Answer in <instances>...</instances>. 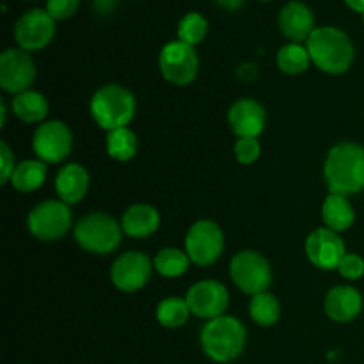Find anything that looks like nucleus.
<instances>
[{"label": "nucleus", "mask_w": 364, "mask_h": 364, "mask_svg": "<svg viewBox=\"0 0 364 364\" xmlns=\"http://www.w3.org/2000/svg\"><path fill=\"white\" fill-rule=\"evenodd\" d=\"M331 194H358L364 188V148L355 142H340L329 151L323 167Z\"/></svg>", "instance_id": "1"}, {"label": "nucleus", "mask_w": 364, "mask_h": 364, "mask_svg": "<svg viewBox=\"0 0 364 364\" xmlns=\"http://www.w3.org/2000/svg\"><path fill=\"white\" fill-rule=\"evenodd\" d=\"M309 57L316 68L331 75L345 73L354 63V45L341 28L318 27L306 41Z\"/></svg>", "instance_id": "2"}, {"label": "nucleus", "mask_w": 364, "mask_h": 364, "mask_svg": "<svg viewBox=\"0 0 364 364\" xmlns=\"http://www.w3.org/2000/svg\"><path fill=\"white\" fill-rule=\"evenodd\" d=\"M247 333L235 316H217L201 331V347L215 363H230L244 352Z\"/></svg>", "instance_id": "3"}, {"label": "nucleus", "mask_w": 364, "mask_h": 364, "mask_svg": "<svg viewBox=\"0 0 364 364\" xmlns=\"http://www.w3.org/2000/svg\"><path fill=\"white\" fill-rule=\"evenodd\" d=\"M91 114L107 132L128 127L135 114L134 95L123 85H103L91 98Z\"/></svg>", "instance_id": "4"}, {"label": "nucleus", "mask_w": 364, "mask_h": 364, "mask_svg": "<svg viewBox=\"0 0 364 364\" xmlns=\"http://www.w3.org/2000/svg\"><path fill=\"white\" fill-rule=\"evenodd\" d=\"M123 228L107 213H89L75 226V240L92 255H109L121 244Z\"/></svg>", "instance_id": "5"}, {"label": "nucleus", "mask_w": 364, "mask_h": 364, "mask_svg": "<svg viewBox=\"0 0 364 364\" xmlns=\"http://www.w3.org/2000/svg\"><path fill=\"white\" fill-rule=\"evenodd\" d=\"M231 279L249 295H258L269 290L272 283V269L265 256L256 251H242L231 259Z\"/></svg>", "instance_id": "6"}, {"label": "nucleus", "mask_w": 364, "mask_h": 364, "mask_svg": "<svg viewBox=\"0 0 364 364\" xmlns=\"http://www.w3.org/2000/svg\"><path fill=\"white\" fill-rule=\"evenodd\" d=\"M164 78L174 85H187L194 82L199 71V57L194 46L183 41H171L162 48L159 57Z\"/></svg>", "instance_id": "7"}, {"label": "nucleus", "mask_w": 364, "mask_h": 364, "mask_svg": "<svg viewBox=\"0 0 364 364\" xmlns=\"http://www.w3.org/2000/svg\"><path fill=\"white\" fill-rule=\"evenodd\" d=\"M27 226L39 240H59L70 231L71 212L64 201H45L28 213Z\"/></svg>", "instance_id": "8"}, {"label": "nucleus", "mask_w": 364, "mask_h": 364, "mask_svg": "<svg viewBox=\"0 0 364 364\" xmlns=\"http://www.w3.org/2000/svg\"><path fill=\"white\" fill-rule=\"evenodd\" d=\"M185 249L196 265H212L220 258L224 249V235L212 220H198L188 230L185 238Z\"/></svg>", "instance_id": "9"}, {"label": "nucleus", "mask_w": 364, "mask_h": 364, "mask_svg": "<svg viewBox=\"0 0 364 364\" xmlns=\"http://www.w3.org/2000/svg\"><path fill=\"white\" fill-rule=\"evenodd\" d=\"M53 34H55V20L46 9L27 11L18 18L14 25V39L25 52L45 48L52 41Z\"/></svg>", "instance_id": "10"}, {"label": "nucleus", "mask_w": 364, "mask_h": 364, "mask_svg": "<svg viewBox=\"0 0 364 364\" xmlns=\"http://www.w3.org/2000/svg\"><path fill=\"white\" fill-rule=\"evenodd\" d=\"M32 148L43 162H63L73 148V135L63 121H48L34 132Z\"/></svg>", "instance_id": "11"}, {"label": "nucleus", "mask_w": 364, "mask_h": 364, "mask_svg": "<svg viewBox=\"0 0 364 364\" xmlns=\"http://www.w3.org/2000/svg\"><path fill=\"white\" fill-rule=\"evenodd\" d=\"M36 78V66L28 52L21 48H7L0 55V85L14 96L28 91Z\"/></svg>", "instance_id": "12"}, {"label": "nucleus", "mask_w": 364, "mask_h": 364, "mask_svg": "<svg viewBox=\"0 0 364 364\" xmlns=\"http://www.w3.org/2000/svg\"><path fill=\"white\" fill-rule=\"evenodd\" d=\"M185 301H187L192 315L212 320L224 315L228 304H230V294L223 283L208 279L194 284L188 290Z\"/></svg>", "instance_id": "13"}, {"label": "nucleus", "mask_w": 364, "mask_h": 364, "mask_svg": "<svg viewBox=\"0 0 364 364\" xmlns=\"http://www.w3.org/2000/svg\"><path fill=\"white\" fill-rule=\"evenodd\" d=\"M151 270V259L148 255L139 251L124 252L112 263L110 279L121 291H137L148 283Z\"/></svg>", "instance_id": "14"}, {"label": "nucleus", "mask_w": 364, "mask_h": 364, "mask_svg": "<svg viewBox=\"0 0 364 364\" xmlns=\"http://www.w3.org/2000/svg\"><path fill=\"white\" fill-rule=\"evenodd\" d=\"M306 255L309 262L322 270H334L345 258V244L336 231L318 228L306 240Z\"/></svg>", "instance_id": "15"}, {"label": "nucleus", "mask_w": 364, "mask_h": 364, "mask_svg": "<svg viewBox=\"0 0 364 364\" xmlns=\"http://www.w3.org/2000/svg\"><path fill=\"white\" fill-rule=\"evenodd\" d=\"M231 128L240 137H258L267 123V112L256 100L242 98L228 112Z\"/></svg>", "instance_id": "16"}, {"label": "nucleus", "mask_w": 364, "mask_h": 364, "mask_svg": "<svg viewBox=\"0 0 364 364\" xmlns=\"http://www.w3.org/2000/svg\"><path fill=\"white\" fill-rule=\"evenodd\" d=\"M279 28L291 43L308 41L311 32L315 31V14L301 0H291L281 9Z\"/></svg>", "instance_id": "17"}, {"label": "nucleus", "mask_w": 364, "mask_h": 364, "mask_svg": "<svg viewBox=\"0 0 364 364\" xmlns=\"http://www.w3.org/2000/svg\"><path fill=\"white\" fill-rule=\"evenodd\" d=\"M363 297L352 287H334L326 297V313L334 322H350L361 313Z\"/></svg>", "instance_id": "18"}, {"label": "nucleus", "mask_w": 364, "mask_h": 364, "mask_svg": "<svg viewBox=\"0 0 364 364\" xmlns=\"http://www.w3.org/2000/svg\"><path fill=\"white\" fill-rule=\"evenodd\" d=\"M89 188V174L85 167L80 164H68L57 173L55 191L59 194L60 201L66 205H75L82 201Z\"/></svg>", "instance_id": "19"}, {"label": "nucleus", "mask_w": 364, "mask_h": 364, "mask_svg": "<svg viewBox=\"0 0 364 364\" xmlns=\"http://www.w3.org/2000/svg\"><path fill=\"white\" fill-rule=\"evenodd\" d=\"M160 226V213L151 205H134L124 212L123 228L128 237L146 238L155 233Z\"/></svg>", "instance_id": "20"}, {"label": "nucleus", "mask_w": 364, "mask_h": 364, "mask_svg": "<svg viewBox=\"0 0 364 364\" xmlns=\"http://www.w3.org/2000/svg\"><path fill=\"white\" fill-rule=\"evenodd\" d=\"M322 219L326 228L336 231V233L347 231L355 220V212L352 208L350 201L347 199V196L329 194V198L323 201Z\"/></svg>", "instance_id": "21"}, {"label": "nucleus", "mask_w": 364, "mask_h": 364, "mask_svg": "<svg viewBox=\"0 0 364 364\" xmlns=\"http://www.w3.org/2000/svg\"><path fill=\"white\" fill-rule=\"evenodd\" d=\"M13 112L25 123H39L48 114V102L36 91L20 92L13 98Z\"/></svg>", "instance_id": "22"}, {"label": "nucleus", "mask_w": 364, "mask_h": 364, "mask_svg": "<svg viewBox=\"0 0 364 364\" xmlns=\"http://www.w3.org/2000/svg\"><path fill=\"white\" fill-rule=\"evenodd\" d=\"M46 166L43 160H25L18 164L11 176V183L20 192H34L45 183Z\"/></svg>", "instance_id": "23"}, {"label": "nucleus", "mask_w": 364, "mask_h": 364, "mask_svg": "<svg viewBox=\"0 0 364 364\" xmlns=\"http://www.w3.org/2000/svg\"><path fill=\"white\" fill-rule=\"evenodd\" d=\"M107 153L110 159L128 162L137 153V137L128 127L110 130L107 135Z\"/></svg>", "instance_id": "24"}, {"label": "nucleus", "mask_w": 364, "mask_h": 364, "mask_svg": "<svg viewBox=\"0 0 364 364\" xmlns=\"http://www.w3.org/2000/svg\"><path fill=\"white\" fill-rule=\"evenodd\" d=\"M309 63H311V57H309L308 48L301 43H288L281 46L277 52V66L287 75L304 73L309 68Z\"/></svg>", "instance_id": "25"}, {"label": "nucleus", "mask_w": 364, "mask_h": 364, "mask_svg": "<svg viewBox=\"0 0 364 364\" xmlns=\"http://www.w3.org/2000/svg\"><path fill=\"white\" fill-rule=\"evenodd\" d=\"M249 313H251V318L255 320L258 326L270 327L279 320L281 306L272 294L263 291V294L255 295V297L251 299Z\"/></svg>", "instance_id": "26"}, {"label": "nucleus", "mask_w": 364, "mask_h": 364, "mask_svg": "<svg viewBox=\"0 0 364 364\" xmlns=\"http://www.w3.org/2000/svg\"><path fill=\"white\" fill-rule=\"evenodd\" d=\"M188 315H191V309H188L187 301L180 297L164 299L156 308V318L164 327H169V329L183 326L188 320Z\"/></svg>", "instance_id": "27"}, {"label": "nucleus", "mask_w": 364, "mask_h": 364, "mask_svg": "<svg viewBox=\"0 0 364 364\" xmlns=\"http://www.w3.org/2000/svg\"><path fill=\"white\" fill-rule=\"evenodd\" d=\"M188 262H191V258H188L187 252L180 251V249L167 247L156 255L155 269L164 277H178L187 272Z\"/></svg>", "instance_id": "28"}, {"label": "nucleus", "mask_w": 364, "mask_h": 364, "mask_svg": "<svg viewBox=\"0 0 364 364\" xmlns=\"http://www.w3.org/2000/svg\"><path fill=\"white\" fill-rule=\"evenodd\" d=\"M208 31V21L199 13H187L178 23V38L187 45L196 46L205 39Z\"/></svg>", "instance_id": "29"}, {"label": "nucleus", "mask_w": 364, "mask_h": 364, "mask_svg": "<svg viewBox=\"0 0 364 364\" xmlns=\"http://www.w3.org/2000/svg\"><path fill=\"white\" fill-rule=\"evenodd\" d=\"M262 153V148H259V142L256 137H240L235 144V155H237V160L240 164H249L256 162Z\"/></svg>", "instance_id": "30"}, {"label": "nucleus", "mask_w": 364, "mask_h": 364, "mask_svg": "<svg viewBox=\"0 0 364 364\" xmlns=\"http://www.w3.org/2000/svg\"><path fill=\"white\" fill-rule=\"evenodd\" d=\"M78 4H80V0H48L46 11L53 20H66L77 13Z\"/></svg>", "instance_id": "31"}, {"label": "nucleus", "mask_w": 364, "mask_h": 364, "mask_svg": "<svg viewBox=\"0 0 364 364\" xmlns=\"http://www.w3.org/2000/svg\"><path fill=\"white\" fill-rule=\"evenodd\" d=\"M338 272L345 277V279H359L364 274V259L359 255H345L341 259Z\"/></svg>", "instance_id": "32"}, {"label": "nucleus", "mask_w": 364, "mask_h": 364, "mask_svg": "<svg viewBox=\"0 0 364 364\" xmlns=\"http://www.w3.org/2000/svg\"><path fill=\"white\" fill-rule=\"evenodd\" d=\"M0 164H2L0 181H2V185H6L7 181H11V176H13L14 169H16V166H14V155L6 142H0Z\"/></svg>", "instance_id": "33"}, {"label": "nucleus", "mask_w": 364, "mask_h": 364, "mask_svg": "<svg viewBox=\"0 0 364 364\" xmlns=\"http://www.w3.org/2000/svg\"><path fill=\"white\" fill-rule=\"evenodd\" d=\"M117 0H92V7L98 14H107L116 7Z\"/></svg>", "instance_id": "34"}, {"label": "nucleus", "mask_w": 364, "mask_h": 364, "mask_svg": "<svg viewBox=\"0 0 364 364\" xmlns=\"http://www.w3.org/2000/svg\"><path fill=\"white\" fill-rule=\"evenodd\" d=\"M237 73H238V77L242 78V80H252V78L258 75V68H256L255 64L245 63V64H242L240 68H238Z\"/></svg>", "instance_id": "35"}, {"label": "nucleus", "mask_w": 364, "mask_h": 364, "mask_svg": "<svg viewBox=\"0 0 364 364\" xmlns=\"http://www.w3.org/2000/svg\"><path fill=\"white\" fill-rule=\"evenodd\" d=\"M245 0H215L217 6H220L223 9H228V11H237L240 9L242 6H244Z\"/></svg>", "instance_id": "36"}, {"label": "nucleus", "mask_w": 364, "mask_h": 364, "mask_svg": "<svg viewBox=\"0 0 364 364\" xmlns=\"http://www.w3.org/2000/svg\"><path fill=\"white\" fill-rule=\"evenodd\" d=\"M347 2V6L350 7V9L358 11V13H364V0H345Z\"/></svg>", "instance_id": "37"}, {"label": "nucleus", "mask_w": 364, "mask_h": 364, "mask_svg": "<svg viewBox=\"0 0 364 364\" xmlns=\"http://www.w3.org/2000/svg\"><path fill=\"white\" fill-rule=\"evenodd\" d=\"M361 16H363V21H364V13H363V14H361Z\"/></svg>", "instance_id": "38"}, {"label": "nucleus", "mask_w": 364, "mask_h": 364, "mask_svg": "<svg viewBox=\"0 0 364 364\" xmlns=\"http://www.w3.org/2000/svg\"><path fill=\"white\" fill-rule=\"evenodd\" d=\"M263 2H267V0H263Z\"/></svg>", "instance_id": "39"}]
</instances>
